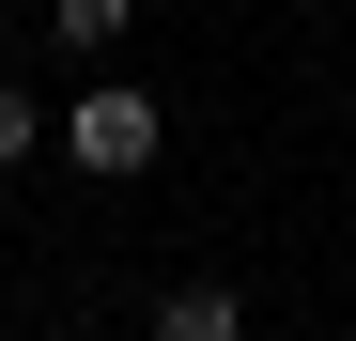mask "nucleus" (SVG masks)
<instances>
[{
    "mask_svg": "<svg viewBox=\"0 0 356 341\" xmlns=\"http://www.w3.org/2000/svg\"><path fill=\"white\" fill-rule=\"evenodd\" d=\"M155 140H170V109H155L140 78H93V93L63 109V155H78V170H108V187H124V170H155Z\"/></svg>",
    "mask_w": 356,
    "mask_h": 341,
    "instance_id": "f257e3e1",
    "label": "nucleus"
},
{
    "mask_svg": "<svg viewBox=\"0 0 356 341\" xmlns=\"http://www.w3.org/2000/svg\"><path fill=\"white\" fill-rule=\"evenodd\" d=\"M155 341H248V295H217V279H170V295H155Z\"/></svg>",
    "mask_w": 356,
    "mask_h": 341,
    "instance_id": "f03ea898",
    "label": "nucleus"
},
{
    "mask_svg": "<svg viewBox=\"0 0 356 341\" xmlns=\"http://www.w3.org/2000/svg\"><path fill=\"white\" fill-rule=\"evenodd\" d=\"M47 31H63L78 63H93V47H124V0H47Z\"/></svg>",
    "mask_w": 356,
    "mask_h": 341,
    "instance_id": "7ed1b4c3",
    "label": "nucleus"
},
{
    "mask_svg": "<svg viewBox=\"0 0 356 341\" xmlns=\"http://www.w3.org/2000/svg\"><path fill=\"white\" fill-rule=\"evenodd\" d=\"M31 140H47V109H31V93H16V78H0V170H16V155H31Z\"/></svg>",
    "mask_w": 356,
    "mask_h": 341,
    "instance_id": "20e7f679",
    "label": "nucleus"
}]
</instances>
